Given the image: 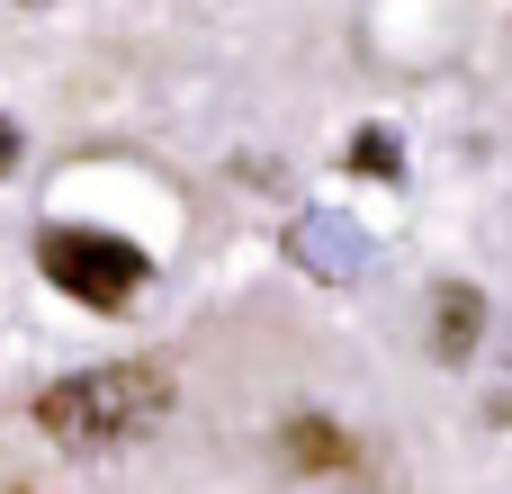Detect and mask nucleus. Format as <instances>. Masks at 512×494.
<instances>
[{
  "label": "nucleus",
  "instance_id": "3",
  "mask_svg": "<svg viewBox=\"0 0 512 494\" xmlns=\"http://www.w3.org/2000/svg\"><path fill=\"white\" fill-rule=\"evenodd\" d=\"M477 333H486V297H477L468 279H441V288H432V360L459 369V360L477 351Z\"/></svg>",
  "mask_w": 512,
  "mask_h": 494
},
{
  "label": "nucleus",
  "instance_id": "1",
  "mask_svg": "<svg viewBox=\"0 0 512 494\" xmlns=\"http://www.w3.org/2000/svg\"><path fill=\"white\" fill-rule=\"evenodd\" d=\"M162 414H171V369L162 360H108V369H81V378L36 396V432L72 459H108V450L144 441Z\"/></svg>",
  "mask_w": 512,
  "mask_h": 494
},
{
  "label": "nucleus",
  "instance_id": "6",
  "mask_svg": "<svg viewBox=\"0 0 512 494\" xmlns=\"http://www.w3.org/2000/svg\"><path fill=\"white\" fill-rule=\"evenodd\" d=\"M9 162H18V126L0 117V171H9Z\"/></svg>",
  "mask_w": 512,
  "mask_h": 494
},
{
  "label": "nucleus",
  "instance_id": "4",
  "mask_svg": "<svg viewBox=\"0 0 512 494\" xmlns=\"http://www.w3.org/2000/svg\"><path fill=\"white\" fill-rule=\"evenodd\" d=\"M279 441H288V459H297L306 477H333V468H351V459H360V441H351L342 423H324V414H297Z\"/></svg>",
  "mask_w": 512,
  "mask_h": 494
},
{
  "label": "nucleus",
  "instance_id": "5",
  "mask_svg": "<svg viewBox=\"0 0 512 494\" xmlns=\"http://www.w3.org/2000/svg\"><path fill=\"white\" fill-rule=\"evenodd\" d=\"M351 171H360V180H396V135H387V126L351 135Z\"/></svg>",
  "mask_w": 512,
  "mask_h": 494
},
{
  "label": "nucleus",
  "instance_id": "7",
  "mask_svg": "<svg viewBox=\"0 0 512 494\" xmlns=\"http://www.w3.org/2000/svg\"><path fill=\"white\" fill-rule=\"evenodd\" d=\"M27 9H45V0H27Z\"/></svg>",
  "mask_w": 512,
  "mask_h": 494
},
{
  "label": "nucleus",
  "instance_id": "2",
  "mask_svg": "<svg viewBox=\"0 0 512 494\" xmlns=\"http://www.w3.org/2000/svg\"><path fill=\"white\" fill-rule=\"evenodd\" d=\"M36 261H45V279L63 288V297H81L90 315H117L135 288H144V252L135 243H108V234H45L36 243Z\"/></svg>",
  "mask_w": 512,
  "mask_h": 494
}]
</instances>
